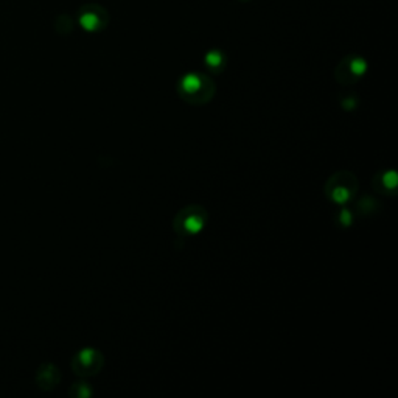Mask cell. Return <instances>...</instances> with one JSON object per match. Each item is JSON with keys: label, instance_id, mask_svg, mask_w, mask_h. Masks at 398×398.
I'll list each match as a JSON object with an SVG mask.
<instances>
[{"label": "cell", "instance_id": "obj_9", "mask_svg": "<svg viewBox=\"0 0 398 398\" xmlns=\"http://www.w3.org/2000/svg\"><path fill=\"white\" fill-rule=\"evenodd\" d=\"M223 53L218 50H212L209 55L205 56V64L209 66L210 68H218L223 66Z\"/></svg>", "mask_w": 398, "mask_h": 398}, {"label": "cell", "instance_id": "obj_3", "mask_svg": "<svg viewBox=\"0 0 398 398\" xmlns=\"http://www.w3.org/2000/svg\"><path fill=\"white\" fill-rule=\"evenodd\" d=\"M207 223V212L201 205H188L175 216L173 228L180 237H192L201 232Z\"/></svg>", "mask_w": 398, "mask_h": 398}, {"label": "cell", "instance_id": "obj_8", "mask_svg": "<svg viewBox=\"0 0 398 398\" xmlns=\"http://www.w3.org/2000/svg\"><path fill=\"white\" fill-rule=\"evenodd\" d=\"M374 184H375V188H379V187H384L383 188V193H387L389 190L391 192H395V188H397V176H395V173H382V175H377L375 180H374Z\"/></svg>", "mask_w": 398, "mask_h": 398}, {"label": "cell", "instance_id": "obj_1", "mask_svg": "<svg viewBox=\"0 0 398 398\" xmlns=\"http://www.w3.org/2000/svg\"><path fill=\"white\" fill-rule=\"evenodd\" d=\"M180 97L193 105L209 101L213 97V83L201 73H187L178 88Z\"/></svg>", "mask_w": 398, "mask_h": 398}, {"label": "cell", "instance_id": "obj_7", "mask_svg": "<svg viewBox=\"0 0 398 398\" xmlns=\"http://www.w3.org/2000/svg\"><path fill=\"white\" fill-rule=\"evenodd\" d=\"M341 66L347 67V73H350L349 75V83L357 81L358 78H361L367 71V63L362 58H359V56L349 58L347 61L342 63Z\"/></svg>", "mask_w": 398, "mask_h": 398}, {"label": "cell", "instance_id": "obj_5", "mask_svg": "<svg viewBox=\"0 0 398 398\" xmlns=\"http://www.w3.org/2000/svg\"><path fill=\"white\" fill-rule=\"evenodd\" d=\"M36 386L41 391H53V389L61 382L59 370L53 364H42L36 372Z\"/></svg>", "mask_w": 398, "mask_h": 398}, {"label": "cell", "instance_id": "obj_6", "mask_svg": "<svg viewBox=\"0 0 398 398\" xmlns=\"http://www.w3.org/2000/svg\"><path fill=\"white\" fill-rule=\"evenodd\" d=\"M101 10L88 6L80 14V25L86 31H98L103 27V19L100 17Z\"/></svg>", "mask_w": 398, "mask_h": 398}, {"label": "cell", "instance_id": "obj_2", "mask_svg": "<svg viewBox=\"0 0 398 398\" xmlns=\"http://www.w3.org/2000/svg\"><path fill=\"white\" fill-rule=\"evenodd\" d=\"M357 178L352 173L347 171H340L328 179L325 185V195L330 201L336 204H344L350 201V199L357 193Z\"/></svg>", "mask_w": 398, "mask_h": 398}, {"label": "cell", "instance_id": "obj_4", "mask_svg": "<svg viewBox=\"0 0 398 398\" xmlns=\"http://www.w3.org/2000/svg\"><path fill=\"white\" fill-rule=\"evenodd\" d=\"M101 353L93 349H84L78 352L72 359V369L76 375H95L101 369Z\"/></svg>", "mask_w": 398, "mask_h": 398}]
</instances>
